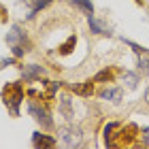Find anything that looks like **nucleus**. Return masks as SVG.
<instances>
[{
  "instance_id": "obj_6",
  "label": "nucleus",
  "mask_w": 149,
  "mask_h": 149,
  "mask_svg": "<svg viewBox=\"0 0 149 149\" xmlns=\"http://www.w3.org/2000/svg\"><path fill=\"white\" fill-rule=\"evenodd\" d=\"M121 87H104L102 92H100V98L102 100H111V102H119L121 100Z\"/></svg>"
},
{
  "instance_id": "obj_10",
  "label": "nucleus",
  "mask_w": 149,
  "mask_h": 149,
  "mask_svg": "<svg viewBox=\"0 0 149 149\" xmlns=\"http://www.w3.org/2000/svg\"><path fill=\"white\" fill-rule=\"evenodd\" d=\"M136 68H139V74L147 77V74H149V56L139 53V58H136Z\"/></svg>"
},
{
  "instance_id": "obj_13",
  "label": "nucleus",
  "mask_w": 149,
  "mask_h": 149,
  "mask_svg": "<svg viewBox=\"0 0 149 149\" xmlns=\"http://www.w3.org/2000/svg\"><path fill=\"white\" fill-rule=\"evenodd\" d=\"M111 79H113V70L111 68H104V70L96 72V77H94L92 81H94V83H100V81H111Z\"/></svg>"
},
{
  "instance_id": "obj_7",
  "label": "nucleus",
  "mask_w": 149,
  "mask_h": 149,
  "mask_svg": "<svg viewBox=\"0 0 149 149\" xmlns=\"http://www.w3.org/2000/svg\"><path fill=\"white\" fill-rule=\"evenodd\" d=\"M45 74V70L40 68V66H36V64H30V66H26L24 68V79L26 81H36V79H40Z\"/></svg>"
},
{
  "instance_id": "obj_19",
  "label": "nucleus",
  "mask_w": 149,
  "mask_h": 149,
  "mask_svg": "<svg viewBox=\"0 0 149 149\" xmlns=\"http://www.w3.org/2000/svg\"><path fill=\"white\" fill-rule=\"evenodd\" d=\"M145 102L149 104V87H147V90H145Z\"/></svg>"
},
{
  "instance_id": "obj_18",
  "label": "nucleus",
  "mask_w": 149,
  "mask_h": 149,
  "mask_svg": "<svg viewBox=\"0 0 149 149\" xmlns=\"http://www.w3.org/2000/svg\"><path fill=\"white\" fill-rule=\"evenodd\" d=\"M124 40H126V38H124ZM126 43H128V45H130L132 49H134V53H136V56H139V53H145V49H143V47H139L136 43H132V40H126Z\"/></svg>"
},
{
  "instance_id": "obj_2",
  "label": "nucleus",
  "mask_w": 149,
  "mask_h": 149,
  "mask_svg": "<svg viewBox=\"0 0 149 149\" xmlns=\"http://www.w3.org/2000/svg\"><path fill=\"white\" fill-rule=\"evenodd\" d=\"M6 45L13 49V56L15 58H22L24 53H28V49H30L28 36H26V32L19 28V26H13L11 32L6 34Z\"/></svg>"
},
{
  "instance_id": "obj_1",
  "label": "nucleus",
  "mask_w": 149,
  "mask_h": 149,
  "mask_svg": "<svg viewBox=\"0 0 149 149\" xmlns=\"http://www.w3.org/2000/svg\"><path fill=\"white\" fill-rule=\"evenodd\" d=\"M2 100L13 117L19 115V104L24 102V85L22 83H6L2 90Z\"/></svg>"
},
{
  "instance_id": "obj_16",
  "label": "nucleus",
  "mask_w": 149,
  "mask_h": 149,
  "mask_svg": "<svg viewBox=\"0 0 149 149\" xmlns=\"http://www.w3.org/2000/svg\"><path fill=\"white\" fill-rule=\"evenodd\" d=\"M72 2H74V4H79L81 9H85L87 13H90V15L94 13V6H92V2H90V0H72Z\"/></svg>"
},
{
  "instance_id": "obj_17",
  "label": "nucleus",
  "mask_w": 149,
  "mask_h": 149,
  "mask_svg": "<svg viewBox=\"0 0 149 149\" xmlns=\"http://www.w3.org/2000/svg\"><path fill=\"white\" fill-rule=\"evenodd\" d=\"M139 134H141V139H143V145L149 147V128H143V130H141Z\"/></svg>"
},
{
  "instance_id": "obj_15",
  "label": "nucleus",
  "mask_w": 149,
  "mask_h": 149,
  "mask_svg": "<svg viewBox=\"0 0 149 149\" xmlns=\"http://www.w3.org/2000/svg\"><path fill=\"white\" fill-rule=\"evenodd\" d=\"M51 0H34V6H32V11H30V15L28 17H34L36 15V11H40V9H45L47 4H49Z\"/></svg>"
},
{
  "instance_id": "obj_14",
  "label": "nucleus",
  "mask_w": 149,
  "mask_h": 149,
  "mask_svg": "<svg viewBox=\"0 0 149 149\" xmlns=\"http://www.w3.org/2000/svg\"><path fill=\"white\" fill-rule=\"evenodd\" d=\"M87 24H90V28H92V32L94 34H109V32H107L102 26H100L96 19H94V15H90V19H87Z\"/></svg>"
},
{
  "instance_id": "obj_5",
  "label": "nucleus",
  "mask_w": 149,
  "mask_h": 149,
  "mask_svg": "<svg viewBox=\"0 0 149 149\" xmlns=\"http://www.w3.org/2000/svg\"><path fill=\"white\" fill-rule=\"evenodd\" d=\"M56 143H58V141L53 136H49V134L36 132L34 136H32V145H34V147H56Z\"/></svg>"
},
{
  "instance_id": "obj_3",
  "label": "nucleus",
  "mask_w": 149,
  "mask_h": 149,
  "mask_svg": "<svg viewBox=\"0 0 149 149\" xmlns=\"http://www.w3.org/2000/svg\"><path fill=\"white\" fill-rule=\"evenodd\" d=\"M28 111H30L32 117L40 124V128H45V130L53 128V119H51V115H49V111H47L45 104L36 102V100H30V102H28Z\"/></svg>"
},
{
  "instance_id": "obj_11",
  "label": "nucleus",
  "mask_w": 149,
  "mask_h": 149,
  "mask_svg": "<svg viewBox=\"0 0 149 149\" xmlns=\"http://www.w3.org/2000/svg\"><path fill=\"white\" fill-rule=\"evenodd\" d=\"M124 83L128 90H134V87L139 85V74H134V72H124Z\"/></svg>"
},
{
  "instance_id": "obj_8",
  "label": "nucleus",
  "mask_w": 149,
  "mask_h": 149,
  "mask_svg": "<svg viewBox=\"0 0 149 149\" xmlns=\"http://www.w3.org/2000/svg\"><path fill=\"white\" fill-rule=\"evenodd\" d=\"M60 113H62L66 119H72L74 111H72V100H70V96H60Z\"/></svg>"
},
{
  "instance_id": "obj_12",
  "label": "nucleus",
  "mask_w": 149,
  "mask_h": 149,
  "mask_svg": "<svg viewBox=\"0 0 149 149\" xmlns=\"http://www.w3.org/2000/svg\"><path fill=\"white\" fill-rule=\"evenodd\" d=\"M74 43H77V36H68V40H66V43L60 45V53H62V56H68V53L72 51Z\"/></svg>"
},
{
  "instance_id": "obj_9",
  "label": "nucleus",
  "mask_w": 149,
  "mask_h": 149,
  "mask_svg": "<svg viewBox=\"0 0 149 149\" xmlns=\"http://www.w3.org/2000/svg\"><path fill=\"white\" fill-rule=\"evenodd\" d=\"M70 90L79 96H92L94 94V83L92 81H85V83H77V85H70Z\"/></svg>"
},
{
  "instance_id": "obj_4",
  "label": "nucleus",
  "mask_w": 149,
  "mask_h": 149,
  "mask_svg": "<svg viewBox=\"0 0 149 149\" xmlns=\"http://www.w3.org/2000/svg\"><path fill=\"white\" fill-rule=\"evenodd\" d=\"M60 141H62L66 147H81L83 134L74 126H64V128H60Z\"/></svg>"
}]
</instances>
